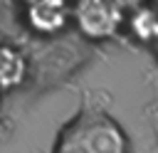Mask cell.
<instances>
[{
  "instance_id": "obj_1",
  "label": "cell",
  "mask_w": 158,
  "mask_h": 153,
  "mask_svg": "<svg viewBox=\"0 0 158 153\" xmlns=\"http://www.w3.org/2000/svg\"><path fill=\"white\" fill-rule=\"evenodd\" d=\"M126 131L104 111L77 114L57 136L52 153H128Z\"/></svg>"
},
{
  "instance_id": "obj_2",
  "label": "cell",
  "mask_w": 158,
  "mask_h": 153,
  "mask_svg": "<svg viewBox=\"0 0 158 153\" xmlns=\"http://www.w3.org/2000/svg\"><path fill=\"white\" fill-rule=\"evenodd\" d=\"M126 12L123 0H72V25L94 42L116 37L126 25Z\"/></svg>"
},
{
  "instance_id": "obj_3",
  "label": "cell",
  "mask_w": 158,
  "mask_h": 153,
  "mask_svg": "<svg viewBox=\"0 0 158 153\" xmlns=\"http://www.w3.org/2000/svg\"><path fill=\"white\" fill-rule=\"evenodd\" d=\"M72 22V0H27L25 25L40 37L59 35Z\"/></svg>"
},
{
  "instance_id": "obj_4",
  "label": "cell",
  "mask_w": 158,
  "mask_h": 153,
  "mask_svg": "<svg viewBox=\"0 0 158 153\" xmlns=\"http://www.w3.org/2000/svg\"><path fill=\"white\" fill-rule=\"evenodd\" d=\"M27 79V59L12 44H0V94L15 91Z\"/></svg>"
},
{
  "instance_id": "obj_5",
  "label": "cell",
  "mask_w": 158,
  "mask_h": 153,
  "mask_svg": "<svg viewBox=\"0 0 158 153\" xmlns=\"http://www.w3.org/2000/svg\"><path fill=\"white\" fill-rule=\"evenodd\" d=\"M123 27L128 30V35L136 42L153 47V42L158 39V7L146 2V5H138V7L128 10Z\"/></svg>"
},
{
  "instance_id": "obj_6",
  "label": "cell",
  "mask_w": 158,
  "mask_h": 153,
  "mask_svg": "<svg viewBox=\"0 0 158 153\" xmlns=\"http://www.w3.org/2000/svg\"><path fill=\"white\" fill-rule=\"evenodd\" d=\"M148 0H123V5H126V10H133V7H138V5H146Z\"/></svg>"
},
{
  "instance_id": "obj_7",
  "label": "cell",
  "mask_w": 158,
  "mask_h": 153,
  "mask_svg": "<svg viewBox=\"0 0 158 153\" xmlns=\"http://www.w3.org/2000/svg\"><path fill=\"white\" fill-rule=\"evenodd\" d=\"M153 54H156V59H158V39L153 42Z\"/></svg>"
},
{
  "instance_id": "obj_8",
  "label": "cell",
  "mask_w": 158,
  "mask_h": 153,
  "mask_svg": "<svg viewBox=\"0 0 158 153\" xmlns=\"http://www.w3.org/2000/svg\"><path fill=\"white\" fill-rule=\"evenodd\" d=\"M148 2H151V5H153V7H158V0H148Z\"/></svg>"
},
{
  "instance_id": "obj_9",
  "label": "cell",
  "mask_w": 158,
  "mask_h": 153,
  "mask_svg": "<svg viewBox=\"0 0 158 153\" xmlns=\"http://www.w3.org/2000/svg\"><path fill=\"white\" fill-rule=\"evenodd\" d=\"M20 2H27V0H20Z\"/></svg>"
}]
</instances>
